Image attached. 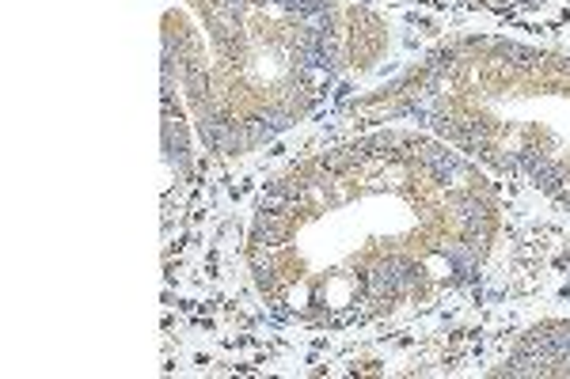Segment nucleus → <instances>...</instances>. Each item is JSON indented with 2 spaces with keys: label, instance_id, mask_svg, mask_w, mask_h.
<instances>
[{
  "label": "nucleus",
  "instance_id": "3",
  "mask_svg": "<svg viewBox=\"0 0 570 379\" xmlns=\"http://www.w3.org/2000/svg\"><path fill=\"white\" fill-rule=\"evenodd\" d=\"M373 126L415 122L570 209V58L510 39H453L351 103Z\"/></svg>",
  "mask_w": 570,
  "mask_h": 379
},
{
  "label": "nucleus",
  "instance_id": "4",
  "mask_svg": "<svg viewBox=\"0 0 570 379\" xmlns=\"http://www.w3.org/2000/svg\"><path fill=\"white\" fill-rule=\"evenodd\" d=\"M499 376H570V322H544V327L529 330L518 341V349L505 357Z\"/></svg>",
  "mask_w": 570,
  "mask_h": 379
},
{
  "label": "nucleus",
  "instance_id": "1",
  "mask_svg": "<svg viewBox=\"0 0 570 379\" xmlns=\"http://www.w3.org/2000/svg\"><path fill=\"white\" fill-rule=\"evenodd\" d=\"M494 236L499 193L475 160L426 129H376L266 187L247 270L278 319L351 330L461 292Z\"/></svg>",
  "mask_w": 570,
  "mask_h": 379
},
{
  "label": "nucleus",
  "instance_id": "2",
  "mask_svg": "<svg viewBox=\"0 0 570 379\" xmlns=\"http://www.w3.org/2000/svg\"><path fill=\"white\" fill-rule=\"evenodd\" d=\"M164 103L217 156H247L316 110L362 58L370 12L338 0H168Z\"/></svg>",
  "mask_w": 570,
  "mask_h": 379
}]
</instances>
